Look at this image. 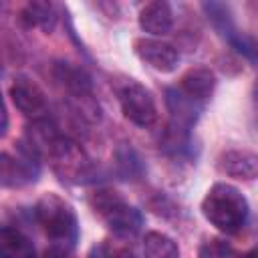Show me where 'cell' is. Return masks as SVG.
I'll return each instance as SVG.
<instances>
[{"label":"cell","mask_w":258,"mask_h":258,"mask_svg":"<svg viewBox=\"0 0 258 258\" xmlns=\"http://www.w3.org/2000/svg\"><path fill=\"white\" fill-rule=\"evenodd\" d=\"M28 149L32 153L46 155L54 173L62 181L81 183L91 177L93 165L83 147L73 139L60 135L48 121L32 123V131L28 135Z\"/></svg>","instance_id":"6da1fadb"},{"label":"cell","mask_w":258,"mask_h":258,"mask_svg":"<svg viewBox=\"0 0 258 258\" xmlns=\"http://www.w3.org/2000/svg\"><path fill=\"white\" fill-rule=\"evenodd\" d=\"M204 218L224 234L238 232L250 214L246 196L230 183H214L202 200Z\"/></svg>","instance_id":"7a4b0ae2"},{"label":"cell","mask_w":258,"mask_h":258,"mask_svg":"<svg viewBox=\"0 0 258 258\" xmlns=\"http://www.w3.org/2000/svg\"><path fill=\"white\" fill-rule=\"evenodd\" d=\"M36 222L56 248H73L79 240V220L75 208L56 194H46L36 202Z\"/></svg>","instance_id":"3957f363"},{"label":"cell","mask_w":258,"mask_h":258,"mask_svg":"<svg viewBox=\"0 0 258 258\" xmlns=\"http://www.w3.org/2000/svg\"><path fill=\"white\" fill-rule=\"evenodd\" d=\"M91 204H93L95 214L117 236H133L139 232V228L143 224L141 212L137 208L129 206L117 191H111V189L97 191Z\"/></svg>","instance_id":"277c9868"},{"label":"cell","mask_w":258,"mask_h":258,"mask_svg":"<svg viewBox=\"0 0 258 258\" xmlns=\"http://www.w3.org/2000/svg\"><path fill=\"white\" fill-rule=\"evenodd\" d=\"M119 103L125 119L137 127H151L157 121V105L151 91L135 81L125 83L119 89Z\"/></svg>","instance_id":"5b68a950"},{"label":"cell","mask_w":258,"mask_h":258,"mask_svg":"<svg viewBox=\"0 0 258 258\" xmlns=\"http://www.w3.org/2000/svg\"><path fill=\"white\" fill-rule=\"evenodd\" d=\"M10 97L16 109L30 119L32 123H44L50 121V109L44 91L28 77H18L14 79L10 87Z\"/></svg>","instance_id":"8992f818"},{"label":"cell","mask_w":258,"mask_h":258,"mask_svg":"<svg viewBox=\"0 0 258 258\" xmlns=\"http://www.w3.org/2000/svg\"><path fill=\"white\" fill-rule=\"evenodd\" d=\"M133 50L145 64H149L159 73H171L177 69V62H179L177 48L161 38H149V36L135 38Z\"/></svg>","instance_id":"52a82bcc"},{"label":"cell","mask_w":258,"mask_h":258,"mask_svg":"<svg viewBox=\"0 0 258 258\" xmlns=\"http://www.w3.org/2000/svg\"><path fill=\"white\" fill-rule=\"evenodd\" d=\"M38 177V165L32 155H12L0 151V187H22L34 183Z\"/></svg>","instance_id":"ba28073f"},{"label":"cell","mask_w":258,"mask_h":258,"mask_svg":"<svg viewBox=\"0 0 258 258\" xmlns=\"http://www.w3.org/2000/svg\"><path fill=\"white\" fill-rule=\"evenodd\" d=\"M218 171L236 179H254L258 173V157L248 149H230L218 157Z\"/></svg>","instance_id":"9c48e42d"},{"label":"cell","mask_w":258,"mask_h":258,"mask_svg":"<svg viewBox=\"0 0 258 258\" xmlns=\"http://www.w3.org/2000/svg\"><path fill=\"white\" fill-rule=\"evenodd\" d=\"M216 89V75L206 67L189 69L179 79V93H183L187 99H191L198 105H204Z\"/></svg>","instance_id":"30bf717a"},{"label":"cell","mask_w":258,"mask_h":258,"mask_svg":"<svg viewBox=\"0 0 258 258\" xmlns=\"http://www.w3.org/2000/svg\"><path fill=\"white\" fill-rule=\"evenodd\" d=\"M139 26L141 30L153 34V36H163L171 30L173 26V10L165 0H155L147 2L141 12H139Z\"/></svg>","instance_id":"8fae6325"},{"label":"cell","mask_w":258,"mask_h":258,"mask_svg":"<svg viewBox=\"0 0 258 258\" xmlns=\"http://www.w3.org/2000/svg\"><path fill=\"white\" fill-rule=\"evenodd\" d=\"M165 95H167L165 101H167V107H169V113H171V119H173V129L181 131V133H187V129L196 123V119L202 111V105L194 103L191 99H187L177 89H167Z\"/></svg>","instance_id":"7c38bea8"},{"label":"cell","mask_w":258,"mask_h":258,"mask_svg":"<svg viewBox=\"0 0 258 258\" xmlns=\"http://www.w3.org/2000/svg\"><path fill=\"white\" fill-rule=\"evenodd\" d=\"M0 258H36V250L26 234L10 226H0Z\"/></svg>","instance_id":"4fadbf2b"},{"label":"cell","mask_w":258,"mask_h":258,"mask_svg":"<svg viewBox=\"0 0 258 258\" xmlns=\"http://www.w3.org/2000/svg\"><path fill=\"white\" fill-rule=\"evenodd\" d=\"M20 18L28 28H40L44 32H50L56 24V8L50 2H28L22 8Z\"/></svg>","instance_id":"5bb4252c"},{"label":"cell","mask_w":258,"mask_h":258,"mask_svg":"<svg viewBox=\"0 0 258 258\" xmlns=\"http://www.w3.org/2000/svg\"><path fill=\"white\" fill-rule=\"evenodd\" d=\"M143 258H179V246L163 232H147L143 238Z\"/></svg>","instance_id":"9a60e30c"},{"label":"cell","mask_w":258,"mask_h":258,"mask_svg":"<svg viewBox=\"0 0 258 258\" xmlns=\"http://www.w3.org/2000/svg\"><path fill=\"white\" fill-rule=\"evenodd\" d=\"M56 79H58L67 89H71L73 93H77V95H81V97H83L85 93H89V89H91L89 77H87L81 69L71 67L69 62L56 64Z\"/></svg>","instance_id":"2e32d148"},{"label":"cell","mask_w":258,"mask_h":258,"mask_svg":"<svg viewBox=\"0 0 258 258\" xmlns=\"http://www.w3.org/2000/svg\"><path fill=\"white\" fill-rule=\"evenodd\" d=\"M117 165H119V171H121V175L125 179L139 177L141 171H143V163H141L139 155L131 147H121L117 151Z\"/></svg>","instance_id":"e0dca14e"},{"label":"cell","mask_w":258,"mask_h":258,"mask_svg":"<svg viewBox=\"0 0 258 258\" xmlns=\"http://www.w3.org/2000/svg\"><path fill=\"white\" fill-rule=\"evenodd\" d=\"M200 258H236V252L228 242L212 238L200 246Z\"/></svg>","instance_id":"ac0fdd59"},{"label":"cell","mask_w":258,"mask_h":258,"mask_svg":"<svg viewBox=\"0 0 258 258\" xmlns=\"http://www.w3.org/2000/svg\"><path fill=\"white\" fill-rule=\"evenodd\" d=\"M6 129H8V113H6V107H4V101L0 95V135H4Z\"/></svg>","instance_id":"d6986e66"},{"label":"cell","mask_w":258,"mask_h":258,"mask_svg":"<svg viewBox=\"0 0 258 258\" xmlns=\"http://www.w3.org/2000/svg\"><path fill=\"white\" fill-rule=\"evenodd\" d=\"M242 258H256V252H254V250H250V252H248V254H244Z\"/></svg>","instance_id":"ffe728a7"}]
</instances>
